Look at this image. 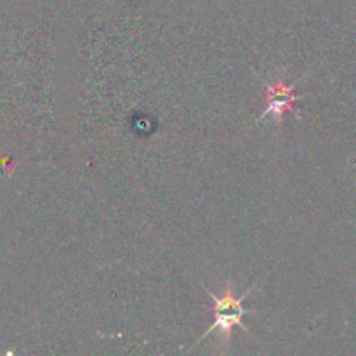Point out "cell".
I'll return each instance as SVG.
<instances>
[{
  "instance_id": "1",
  "label": "cell",
  "mask_w": 356,
  "mask_h": 356,
  "mask_svg": "<svg viewBox=\"0 0 356 356\" xmlns=\"http://www.w3.org/2000/svg\"><path fill=\"white\" fill-rule=\"evenodd\" d=\"M254 289H256V285H252L249 291L243 292L240 298H235V292H233V285L228 282L225 294H222L221 298H218L214 292L207 291V287H204V291L207 292V294L212 298V301H214V306H212V313H214V323H212V325L209 327L207 330H205L204 336H202L200 339L197 341V344L202 343L205 337L211 336V334L216 332V330H218V332L221 334L222 337H225L226 344H229V341H232L233 327H240L243 332H249V329L243 325L242 318L245 315H249V313H252V312H250V309L243 308V301L249 298V294L254 291Z\"/></svg>"
},
{
  "instance_id": "2",
  "label": "cell",
  "mask_w": 356,
  "mask_h": 356,
  "mask_svg": "<svg viewBox=\"0 0 356 356\" xmlns=\"http://www.w3.org/2000/svg\"><path fill=\"white\" fill-rule=\"evenodd\" d=\"M259 80L266 87V108L257 117L256 122H263V118H266L268 115H273L275 120L282 124L284 115L287 111L294 110L296 103L299 101V94L296 92V83H287L284 80H277L275 83H270L266 79Z\"/></svg>"
}]
</instances>
